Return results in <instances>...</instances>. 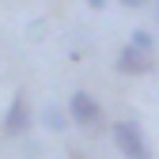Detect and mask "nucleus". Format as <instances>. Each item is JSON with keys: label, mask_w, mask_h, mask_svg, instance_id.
I'll use <instances>...</instances> for the list:
<instances>
[{"label": "nucleus", "mask_w": 159, "mask_h": 159, "mask_svg": "<svg viewBox=\"0 0 159 159\" xmlns=\"http://www.w3.org/2000/svg\"><path fill=\"white\" fill-rule=\"evenodd\" d=\"M110 136H114L117 152H121L125 159H152V148L144 140V129L136 125V121H117L110 129Z\"/></svg>", "instance_id": "obj_1"}, {"label": "nucleus", "mask_w": 159, "mask_h": 159, "mask_svg": "<svg viewBox=\"0 0 159 159\" xmlns=\"http://www.w3.org/2000/svg\"><path fill=\"white\" fill-rule=\"evenodd\" d=\"M117 4H125V8H144L148 0H117Z\"/></svg>", "instance_id": "obj_7"}, {"label": "nucleus", "mask_w": 159, "mask_h": 159, "mask_svg": "<svg viewBox=\"0 0 159 159\" xmlns=\"http://www.w3.org/2000/svg\"><path fill=\"white\" fill-rule=\"evenodd\" d=\"M42 125L53 129V133H65L68 129V114H61V106H46L42 110Z\"/></svg>", "instance_id": "obj_5"}, {"label": "nucleus", "mask_w": 159, "mask_h": 159, "mask_svg": "<svg viewBox=\"0 0 159 159\" xmlns=\"http://www.w3.org/2000/svg\"><path fill=\"white\" fill-rule=\"evenodd\" d=\"M155 68V53L152 49H136V46H125L117 53V72L121 76H148Z\"/></svg>", "instance_id": "obj_2"}, {"label": "nucleus", "mask_w": 159, "mask_h": 159, "mask_svg": "<svg viewBox=\"0 0 159 159\" xmlns=\"http://www.w3.org/2000/svg\"><path fill=\"white\" fill-rule=\"evenodd\" d=\"M87 4H91V8H102V4H106V0H87Z\"/></svg>", "instance_id": "obj_8"}, {"label": "nucleus", "mask_w": 159, "mask_h": 159, "mask_svg": "<svg viewBox=\"0 0 159 159\" xmlns=\"http://www.w3.org/2000/svg\"><path fill=\"white\" fill-rule=\"evenodd\" d=\"M30 106H27V98L23 95H15L11 98V106H8V114H4V133L8 136H27V129H30Z\"/></svg>", "instance_id": "obj_4"}, {"label": "nucleus", "mask_w": 159, "mask_h": 159, "mask_svg": "<svg viewBox=\"0 0 159 159\" xmlns=\"http://www.w3.org/2000/svg\"><path fill=\"white\" fill-rule=\"evenodd\" d=\"M129 46H136V49H155V38L148 30H133L129 34Z\"/></svg>", "instance_id": "obj_6"}, {"label": "nucleus", "mask_w": 159, "mask_h": 159, "mask_svg": "<svg viewBox=\"0 0 159 159\" xmlns=\"http://www.w3.org/2000/svg\"><path fill=\"white\" fill-rule=\"evenodd\" d=\"M155 11H159V0H155Z\"/></svg>", "instance_id": "obj_9"}, {"label": "nucleus", "mask_w": 159, "mask_h": 159, "mask_svg": "<svg viewBox=\"0 0 159 159\" xmlns=\"http://www.w3.org/2000/svg\"><path fill=\"white\" fill-rule=\"evenodd\" d=\"M98 117H102V106H98L87 91H76L68 98V121H76V125H98Z\"/></svg>", "instance_id": "obj_3"}]
</instances>
